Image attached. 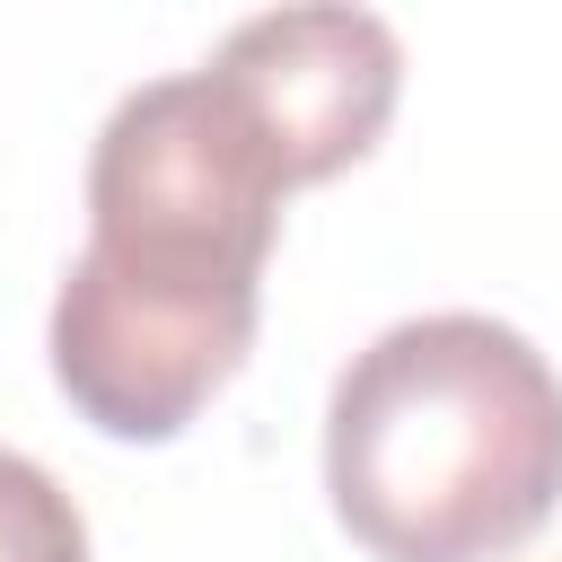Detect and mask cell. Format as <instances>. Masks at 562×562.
Wrapping results in <instances>:
<instances>
[{
	"mask_svg": "<svg viewBox=\"0 0 562 562\" xmlns=\"http://www.w3.org/2000/svg\"><path fill=\"white\" fill-rule=\"evenodd\" d=\"M0 562H88L79 501L18 448H0Z\"/></svg>",
	"mask_w": 562,
	"mask_h": 562,
	"instance_id": "cell-5",
	"label": "cell"
},
{
	"mask_svg": "<svg viewBox=\"0 0 562 562\" xmlns=\"http://www.w3.org/2000/svg\"><path fill=\"white\" fill-rule=\"evenodd\" d=\"M255 307H263L255 281H193L79 246L44 325L53 386L105 439H140V448L176 439L246 369Z\"/></svg>",
	"mask_w": 562,
	"mask_h": 562,
	"instance_id": "cell-3",
	"label": "cell"
},
{
	"mask_svg": "<svg viewBox=\"0 0 562 562\" xmlns=\"http://www.w3.org/2000/svg\"><path fill=\"white\" fill-rule=\"evenodd\" d=\"M202 70L255 114V132L272 140V158L299 193L378 149V132L404 97V35L378 9L299 0V9L237 18Z\"/></svg>",
	"mask_w": 562,
	"mask_h": 562,
	"instance_id": "cell-4",
	"label": "cell"
},
{
	"mask_svg": "<svg viewBox=\"0 0 562 562\" xmlns=\"http://www.w3.org/2000/svg\"><path fill=\"white\" fill-rule=\"evenodd\" d=\"M325 492L378 562H501L562 509V378L483 316L369 334L325 395Z\"/></svg>",
	"mask_w": 562,
	"mask_h": 562,
	"instance_id": "cell-1",
	"label": "cell"
},
{
	"mask_svg": "<svg viewBox=\"0 0 562 562\" xmlns=\"http://www.w3.org/2000/svg\"><path fill=\"white\" fill-rule=\"evenodd\" d=\"M281 158L211 70L140 79L88 149V246L263 281L281 228Z\"/></svg>",
	"mask_w": 562,
	"mask_h": 562,
	"instance_id": "cell-2",
	"label": "cell"
}]
</instances>
